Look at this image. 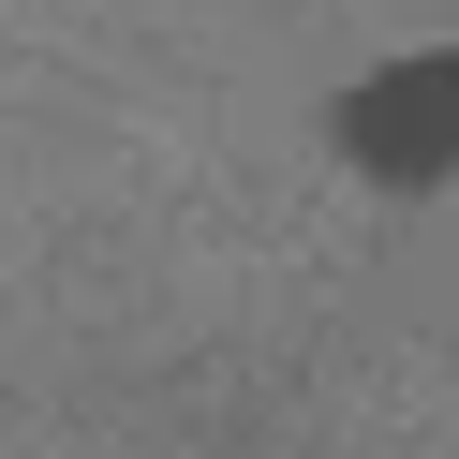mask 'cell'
Segmentation results:
<instances>
[{"instance_id": "6da1fadb", "label": "cell", "mask_w": 459, "mask_h": 459, "mask_svg": "<svg viewBox=\"0 0 459 459\" xmlns=\"http://www.w3.org/2000/svg\"><path fill=\"white\" fill-rule=\"evenodd\" d=\"M326 149L370 193H445L459 178V45H415V60L326 90Z\"/></svg>"}]
</instances>
